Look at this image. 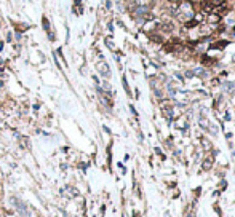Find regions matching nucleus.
<instances>
[{"mask_svg":"<svg viewBox=\"0 0 235 217\" xmlns=\"http://www.w3.org/2000/svg\"><path fill=\"white\" fill-rule=\"evenodd\" d=\"M11 201H13V206H15L16 209L21 212V216H22V217H29V212H27V206H26L21 200H18V198H13Z\"/></svg>","mask_w":235,"mask_h":217,"instance_id":"f257e3e1","label":"nucleus"},{"mask_svg":"<svg viewBox=\"0 0 235 217\" xmlns=\"http://www.w3.org/2000/svg\"><path fill=\"white\" fill-rule=\"evenodd\" d=\"M98 69H99V72L103 73V75L109 77V67L106 66V64H99V66H98Z\"/></svg>","mask_w":235,"mask_h":217,"instance_id":"f03ea898","label":"nucleus"},{"mask_svg":"<svg viewBox=\"0 0 235 217\" xmlns=\"http://www.w3.org/2000/svg\"><path fill=\"white\" fill-rule=\"evenodd\" d=\"M42 22H43V29L47 30V32H50V22H48V19L45 16L42 18Z\"/></svg>","mask_w":235,"mask_h":217,"instance_id":"7ed1b4c3","label":"nucleus"},{"mask_svg":"<svg viewBox=\"0 0 235 217\" xmlns=\"http://www.w3.org/2000/svg\"><path fill=\"white\" fill-rule=\"evenodd\" d=\"M208 21H210V22H219V21H221V16L213 15V16H210V18H208Z\"/></svg>","mask_w":235,"mask_h":217,"instance_id":"20e7f679","label":"nucleus"},{"mask_svg":"<svg viewBox=\"0 0 235 217\" xmlns=\"http://www.w3.org/2000/svg\"><path fill=\"white\" fill-rule=\"evenodd\" d=\"M197 24H199V21H197V19H193V21H189V22H186V27H187V29H190V27L197 26Z\"/></svg>","mask_w":235,"mask_h":217,"instance_id":"39448f33","label":"nucleus"},{"mask_svg":"<svg viewBox=\"0 0 235 217\" xmlns=\"http://www.w3.org/2000/svg\"><path fill=\"white\" fill-rule=\"evenodd\" d=\"M150 39L154 40V41H157V43H160V41H162V37H158V35H150Z\"/></svg>","mask_w":235,"mask_h":217,"instance_id":"423d86ee","label":"nucleus"},{"mask_svg":"<svg viewBox=\"0 0 235 217\" xmlns=\"http://www.w3.org/2000/svg\"><path fill=\"white\" fill-rule=\"evenodd\" d=\"M82 3V0H75V5H80Z\"/></svg>","mask_w":235,"mask_h":217,"instance_id":"0eeeda50","label":"nucleus"},{"mask_svg":"<svg viewBox=\"0 0 235 217\" xmlns=\"http://www.w3.org/2000/svg\"><path fill=\"white\" fill-rule=\"evenodd\" d=\"M170 2H174V0H170Z\"/></svg>","mask_w":235,"mask_h":217,"instance_id":"6e6552de","label":"nucleus"}]
</instances>
